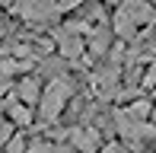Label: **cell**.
<instances>
[{"label": "cell", "instance_id": "9c48e42d", "mask_svg": "<svg viewBox=\"0 0 156 153\" xmlns=\"http://www.w3.org/2000/svg\"><path fill=\"white\" fill-rule=\"evenodd\" d=\"M16 99L23 102V105H32V102L41 99V89H38V80H35V76H26L16 86Z\"/></svg>", "mask_w": 156, "mask_h": 153}, {"label": "cell", "instance_id": "8fae6325", "mask_svg": "<svg viewBox=\"0 0 156 153\" xmlns=\"http://www.w3.org/2000/svg\"><path fill=\"white\" fill-rule=\"evenodd\" d=\"M26 70H29V61H10V58H6V61H0V80H10V76H16V73H26Z\"/></svg>", "mask_w": 156, "mask_h": 153}, {"label": "cell", "instance_id": "ba28073f", "mask_svg": "<svg viewBox=\"0 0 156 153\" xmlns=\"http://www.w3.org/2000/svg\"><path fill=\"white\" fill-rule=\"evenodd\" d=\"M6 115H10V121H13V124H19V128H29V124H32V109H29V105H23L16 96L6 102Z\"/></svg>", "mask_w": 156, "mask_h": 153}, {"label": "cell", "instance_id": "8992f818", "mask_svg": "<svg viewBox=\"0 0 156 153\" xmlns=\"http://www.w3.org/2000/svg\"><path fill=\"white\" fill-rule=\"evenodd\" d=\"M70 147L76 153H96L99 150V131L96 128H86V124H80V128H70Z\"/></svg>", "mask_w": 156, "mask_h": 153}, {"label": "cell", "instance_id": "4fadbf2b", "mask_svg": "<svg viewBox=\"0 0 156 153\" xmlns=\"http://www.w3.org/2000/svg\"><path fill=\"white\" fill-rule=\"evenodd\" d=\"M10 137H13V124L6 121L3 115H0V150L6 147V141H10Z\"/></svg>", "mask_w": 156, "mask_h": 153}, {"label": "cell", "instance_id": "5bb4252c", "mask_svg": "<svg viewBox=\"0 0 156 153\" xmlns=\"http://www.w3.org/2000/svg\"><path fill=\"white\" fill-rule=\"evenodd\" d=\"M99 153H131V150H127V147H121V144H105V147L99 150Z\"/></svg>", "mask_w": 156, "mask_h": 153}, {"label": "cell", "instance_id": "2e32d148", "mask_svg": "<svg viewBox=\"0 0 156 153\" xmlns=\"http://www.w3.org/2000/svg\"><path fill=\"white\" fill-rule=\"evenodd\" d=\"M147 83H150V86H156V64L147 70Z\"/></svg>", "mask_w": 156, "mask_h": 153}, {"label": "cell", "instance_id": "52a82bcc", "mask_svg": "<svg viewBox=\"0 0 156 153\" xmlns=\"http://www.w3.org/2000/svg\"><path fill=\"white\" fill-rule=\"evenodd\" d=\"M54 38H58L64 58H80V54L86 51V45H83V38H80V35H70V32H64V29H61Z\"/></svg>", "mask_w": 156, "mask_h": 153}, {"label": "cell", "instance_id": "7c38bea8", "mask_svg": "<svg viewBox=\"0 0 156 153\" xmlns=\"http://www.w3.org/2000/svg\"><path fill=\"white\" fill-rule=\"evenodd\" d=\"M3 153H26V137H23V134H13L10 141H6Z\"/></svg>", "mask_w": 156, "mask_h": 153}, {"label": "cell", "instance_id": "9a60e30c", "mask_svg": "<svg viewBox=\"0 0 156 153\" xmlns=\"http://www.w3.org/2000/svg\"><path fill=\"white\" fill-rule=\"evenodd\" d=\"M61 70H64L61 61H48V64H45V73H61Z\"/></svg>", "mask_w": 156, "mask_h": 153}, {"label": "cell", "instance_id": "30bf717a", "mask_svg": "<svg viewBox=\"0 0 156 153\" xmlns=\"http://www.w3.org/2000/svg\"><path fill=\"white\" fill-rule=\"evenodd\" d=\"M108 45H112L108 29H105V26H96V29L89 32V51H93V54H105V51H108Z\"/></svg>", "mask_w": 156, "mask_h": 153}, {"label": "cell", "instance_id": "7a4b0ae2", "mask_svg": "<svg viewBox=\"0 0 156 153\" xmlns=\"http://www.w3.org/2000/svg\"><path fill=\"white\" fill-rule=\"evenodd\" d=\"M80 0H16V13L26 23H51L64 10L76 6Z\"/></svg>", "mask_w": 156, "mask_h": 153}, {"label": "cell", "instance_id": "6da1fadb", "mask_svg": "<svg viewBox=\"0 0 156 153\" xmlns=\"http://www.w3.org/2000/svg\"><path fill=\"white\" fill-rule=\"evenodd\" d=\"M156 19V10L147 0H127L121 10L115 13V32L121 38H134L137 35V26H147Z\"/></svg>", "mask_w": 156, "mask_h": 153}, {"label": "cell", "instance_id": "5b68a950", "mask_svg": "<svg viewBox=\"0 0 156 153\" xmlns=\"http://www.w3.org/2000/svg\"><path fill=\"white\" fill-rule=\"evenodd\" d=\"M118 73H121L118 58H112L108 64L96 73V86H99V96H102V99H115L118 96Z\"/></svg>", "mask_w": 156, "mask_h": 153}, {"label": "cell", "instance_id": "3957f363", "mask_svg": "<svg viewBox=\"0 0 156 153\" xmlns=\"http://www.w3.org/2000/svg\"><path fill=\"white\" fill-rule=\"evenodd\" d=\"M70 93H73V86H70L67 80H51L45 86V93H41L38 99V109H41V121H54L64 109H67V99Z\"/></svg>", "mask_w": 156, "mask_h": 153}, {"label": "cell", "instance_id": "277c9868", "mask_svg": "<svg viewBox=\"0 0 156 153\" xmlns=\"http://www.w3.org/2000/svg\"><path fill=\"white\" fill-rule=\"evenodd\" d=\"M115 128H118V134H121L124 141H131V144H144V141H153V137H156V128H153V124L131 118L124 109L115 112Z\"/></svg>", "mask_w": 156, "mask_h": 153}]
</instances>
